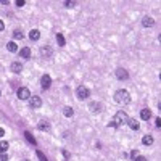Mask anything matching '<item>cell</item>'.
I'll list each match as a JSON object with an SVG mask.
<instances>
[{
	"label": "cell",
	"instance_id": "12",
	"mask_svg": "<svg viewBox=\"0 0 161 161\" xmlns=\"http://www.w3.org/2000/svg\"><path fill=\"white\" fill-rule=\"evenodd\" d=\"M39 130H44V132H49L50 130V124L47 121H40L39 123Z\"/></svg>",
	"mask_w": 161,
	"mask_h": 161
},
{
	"label": "cell",
	"instance_id": "23",
	"mask_svg": "<svg viewBox=\"0 0 161 161\" xmlns=\"http://www.w3.org/2000/svg\"><path fill=\"white\" fill-rule=\"evenodd\" d=\"M0 161H8V155L7 153H0Z\"/></svg>",
	"mask_w": 161,
	"mask_h": 161
},
{
	"label": "cell",
	"instance_id": "25",
	"mask_svg": "<svg viewBox=\"0 0 161 161\" xmlns=\"http://www.w3.org/2000/svg\"><path fill=\"white\" fill-rule=\"evenodd\" d=\"M74 5H76V2H65V7H68V8H71V7H74Z\"/></svg>",
	"mask_w": 161,
	"mask_h": 161
},
{
	"label": "cell",
	"instance_id": "7",
	"mask_svg": "<svg viewBox=\"0 0 161 161\" xmlns=\"http://www.w3.org/2000/svg\"><path fill=\"white\" fill-rule=\"evenodd\" d=\"M116 77H118L119 80H124V79H127V77H129V74H127L126 69H123V68H118V69H116Z\"/></svg>",
	"mask_w": 161,
	"mask_h": 161
},
{
	"label": "cell",
	"instance_id": "4",
	"mask_svg": "<svg viewBox=\"0 0 161 161\" xmlns=\"http://www.w3.org/2000/svg\"><path fill=\"white\" fill-rule=\"evenodd\" d=\"M16 95H18V98H19V100H28V98L31 97L28 87H19V89H18V92H16Z\"/></svg>",
	"mask_w": 161,
	"mask_h": 161
},
{
	"label": "cell",
	"instance_id": "5",
	"mask_svg": "<svg viewBox=\"0 0 161 161\" xmlns=\"http://www.w3.org/2000/svg\"><path fill=\"white\" fill-rule=\"evenodd\" d=\"M40 85H42L44 90H47V89H49L50 85H52V77H50L49 74H44L42 79H40Z\"/></svg>",
	"mask_w": 161,
	"mask_h": 161
},
{
	"label": "cell",
	"instance_id": "15",
	"mask_svg": "<svg viewBox=\"0 0 161 161\" xmlns=\"http://www.w3.org/2000/svg\"><path fill=\"white\" fill-rule=\"evenodd\" d=\"M29 37H31V40H39V37H40V32H39L37 29H32V31L29 32Z\"/></svg>",
	"mask_w": 161,
	"mask_h": 161
},
{
	"label": "cell",
	"instance_id": "19",
	"mask_svg": "<svg viewBox=\"0 0 161 161\" xmlns=\"http://www.w3.org/2000/svg\"><path fill=\"white\" fill-rule=\"evenodd\" d=\"M56 44H58L60 47H63L65 44H66V40H65L63 34H56Z\"/></svg>",
	"mask_w": 161,
	"mask_h": 161
},
{
	"label": "cell",
	"instance_id": "30",
	"mask_svg": "<svg viewBox=\"0 0 161 161\" xmlns=\"http://www.w3.org/2000/svg\"><path fill=\"white\" fill-rule=\"evenodd\" d=\"M63 156L68 160V158H69V151H68V150H63Z\"/></svg>",
	"mask_w": 161,
	"mask_h": 161
},
{
	"label": "cell",
	"instance_id": "10",
	"mask_svg": "<svg viewBox=\"0 0 161 161\" xmlns=\"http://www.w3.org/2000/svg\"><path fill=\"white\" fill-rule=\"evenodd\" d=\"M142 24H144L145 28H151V26L155 24V19H153V18H150V16H145L144 19H142Z\"/></svg>",
	"mask_w": 161,
	"mask_h": 161
},
{
	"label": "cell",
	"instance_id": "27",
	"mask_svg": "<svg viewBox=\"0 0 161 161\" xmlns=\"http://www.w3.org/2000/svg\"><path fill=\"white\" fill-rule=\"evenodd\" d=\"M134 161H147V158H145V156H140V155H139V156H137Z\"/></svg>",
	"mask_w": 161,
	"mask_h": 161
},
{
	"label": "cell",
	"instance_id": "11",
	"mask_svg": "<svg viewBox=\"0 0 161 161\" xmlns=\"http://www.w3.org/2000/svg\"><path fill=\"white\" fill-rule=\"evenodd\" d=\"M19 56H21V58H29V56H31V49H29V47H23V49L19 50Z\"/></svg>",
	"mask_w": 161,
	"mask_h": 161
},
{
	"label": "cell",
	"instance_id": "9",
	"mask_svg": "<svg viewBox=\"0 0 161 161\" xmlns=\"http://www.w3.org/2000/svg\"><path fill=\"white\" fill-rule=\"evenodd\" d=\"M140 118L144 119V121H148V119L151 118V111L148 108H144L142 111H140Z\"/></svg>",
	"mask_w": 161,
	"mask_h": 161
},
{
	"label": "cell",
	"instance_id": "28",
	"mask_svg": "<svg viewBox=\"0 0 161 161\" xmlns=\"http://www.w3.org/2000/svg\"><path fill=\"white\" fill-rule=\"evenodd\" d=\"M137 156H139V151H137V150H132V158L135 160Z\"/></svg>",
	"mask_w": 161,
	"mask_h": 161
},
{
	"label": "cell",
	"instance_id": "2",
	"mask_svg": "<svg viewBox=\"0 0 161 161\" xmlns=\"http://www.w3.org/2000/svg\"><path fill=\"white\" fill-rule=\"evenodd\" d=\"M115 100H116V103H129L130 102V95H129L127 90L121 89V90L115 92Z\"/></svg>",
	"mask_w": 161,
	"mask_h": 161
},
{
	"label": "cell",
	"instance_id": "26",
	"mask_svg": "<svg viewBox=\"0 0 161 161\" xmlns=\"http://www.w3.org/2000/svg\"><path fill=\"white\" fill-rule=\"evenodd\" d=\"M24 0H16V7H24Z\"/></svg>",
	"mask_w": 161,
	"mask_h": 161
},
{
	"label": "cell",
	"instance_id": "13",
	"mask_svg": "<svg viewBox=\"0 0 161 161\" xmlns=\"http://www.w3.org/2000/svg\"><path fill=\"white\" fill-rule=\"evenodd\" d=\"M127 123H129V127H130V129H132V130H137V129H139V121H137V119H127Z\"/></svg>",
	"mask_w": 161,
	"mask_h": 161
},
{
	"label": "cell",
	"instance_id": "17",
	"mask_svg": "<svg viewBox=\"0 0 161 161\" xmlns=\"http://www.w3.org/2000/svg\"><path fill=\"white\" fill-rule=\"evenodd\" d=\"M7 50H8V52H11V53L18 52V47H16V44H15V42H8V44H7Z\"/></svg>",
	"mask_w": 161,
	"mask_h": 161
},
{
	"label": "cell",
	"instance_id": "8",
	"mask_svg": "<svg viewBox=\"0 0 161 161\" xmlns=\"http://www.w3.org/2000/svg\"><path fill=\"white\" fill-rule=\"evenodd\" d=\"M10 69L13 71V73H21V71H23V63H19V61H15V63H11Z\"/></svg>",
	"mask_w": 161,
	"mask_h": 161
},
{
	"label": "cell",
	"instance_id": "16",
	"mask_svg": "<svg viewBox=\"0 0 161 161\" xmlns=\"http://www.w3.org/2000/svg\"><path fill=\"white\" fill-rule=\"evenodd\" d=\"M63 115L66 116V118H71V116L74 115V110L71 108V106H65V108H63Z\"/></svg>",
	"mask_w": 161,
	"mask_h": 161
},
{
	"label": "cell",
	"instance_id": "31",
	"mask_svg": "<svg viewBox=\"0 0 161 161\" xmlns=\"http://www.w3.org/2000/svg\"><path fill=\"white\" fill-rule=\"evenodd\" d=\"M3 29H5V24H3V21L0 19V31H3Z\"/></svg>",
	"mask_w": 161,
	"mask_h": 161
},
{
	"label": "cell",
	"instance_id": "3",
	"mask_svg": "<svg viewBox=\"0 0 161 161\" xmlns=\"http://www.w3.org/2000/svg\"><path fill=\"white\" fill-rule=\"evenodd\" d=\"M76 95H77V98H79V100H87L89 95H90V90H89L87 87H84V85H80V87H77Z\"/></svg>",
	"mask_w": 161,
	"mask_h": 161
},
{
	"label": "cell",
	"instance_id": "14",
	"mask_svg": "<svg viewBox=\"0 0 161 161\" xmlns=\"http://www.w3.org/2000/svg\"><path fill=\"white\" fill-rule=\"evenodd\" d=\"M142 144H144V145H147V147L153 145V137H151V135H145L144 139H142Z\"/></svg>",
	"mask_w": 161,
	"mask_h": 161
},
{
	"label": "cell",
	"instance_id": "20",
	"mask_svg": "<svg viewBox=\"0 0 161 161\" xmlns=\"http://www.w3.org/2000/svg\"><path fill=\"white\" fill-rule=\"evenodd\" d=\"M24 137H26V139H28V142H29V144L35 145V139H34V137H32V134L29 132V130H26V132H24Z\"/></svg>",
	"mask_w": 161,
	"mask_h": 161
},
{
	"label": "cell",
	"instance_id": "29",
	"mask_svg": "<svg viewBox=\"0 0 161 161\" xmlns=\"http://www.w3.org/2000/svg\"><path fill=\"white\" fill-rule=\"evenodd\" d=\"M155 124H156V127H161V119L156 118V121H155Z\"/></svg>",
	"mask_w": 161,
	"mask_h": 161
},
{
	"label": "cell",
	"instance_id": "1",
	"mask_svg": "<svg viewBox=\"0 0 161 161\" xmlns=\"http://www.w3.org/2000/svg\"><path fill=\"white\" fill-rule=\"evenodd\" d=\"M127 115L124 111H118L115 115V118H113V121L110 123V127H119V126H123V124L127 123Z\"/></svg>",
	"mask_w": 161,
	"mask_h": 161
},
{
	"label": "cell",
	"instance_id": "33",
	"mask_svg": "<svg viewBox=\"0 0 161 161\" xmlns=\"http://www.w3.org/2000/svg\"><path fill=\"white\" fill-rule=\"evenodd\" d=\"M0 95H2V92H0Z\"/></svg>",
	"mask_w": 161,
	"mask_h": 161
},
{
	"label": "cell",
	"instance_id": "24",
	"mask_svg": "<svg viewBox=\"0 0 161 161\" xmlns=\"http://www.w3.org/2000/svg\"><path fill=\"white\" fill-rule=\"evenodd\" d=\"M42 53H44V55H50V53H52V52H50V47H44Z\"/></svg>",
	"mask_w": 161,
	"mask_h": 161
},
{
	"label": "cell",
	"instance_id": "32",
	"mask_svg": "<svg viewBox=\"0 0 161 161\" xmlns=\"http://www.w3.org/2000/svg\"><path fill=\"white\" fill-rule=\"evenodd\" d=\"M3 135H5V130L2 129V127H0V137H3Z\"/></svg>",
	"mask_w": 161,
	"mask_h": 161
},
{
	"label": "cell",
	"instance_id": "22",
	"mask_svg": "<svg viewBox=\"0 0 161 161\" xmlns=\"http://www.w3.org/2000/svg\"><path fill=\"white\" fill-rule=\"evenodd\" d=\"M37 156H39V160H40V161H49V160L45 158V155L42 153V151H37Z\"/></svg>",
	"mask_w": 161,
	"mask_h": 161
},
{
	"label": "cell",
	"instance_id": "18",
	"mask_svg": "<svg viewBox=\"0 0 161 161\" xmlns=\"http://www.w3.org/2000/svg\"><path fill=\"white\" fill-rule=\"evenodd\" d=\"M8 142H5V140H2L0 142V153H7V150H8Z\"/></svg>",
	"mask_w": 161,
	"mask_h": 161
},
{
	"label": "cell",
	"instance_id": "21",
	"mask_svg": "<svg viewBox=\"0 0 161 161\" xmlns=\"http://www.w3.org/2000/svg\"><path fill=\"white\" fill-rule=\"evenodd\" d=\"M13 37L15 39H23V32L19 31V29H16V31H15V34H13Z\"/></svg>",
	"mask_w": 161,
	"mask_h": 161
},
{
	"label": "cell",
	"instance_id": "6",
	"mask_svg": "<svg viewBox=\"0 0 161 161\" xmlns=\"http://www.w3.org/2000/svg\"><path fill=\"white\" fill-rule=\"evenodd\" d=\"M29 105H31V108H40V106H42V98L34 95V97H31V100H29Z\"/></svg>",
	"mask_w": 161,
	"mask_h": 161
}]
</instances>
